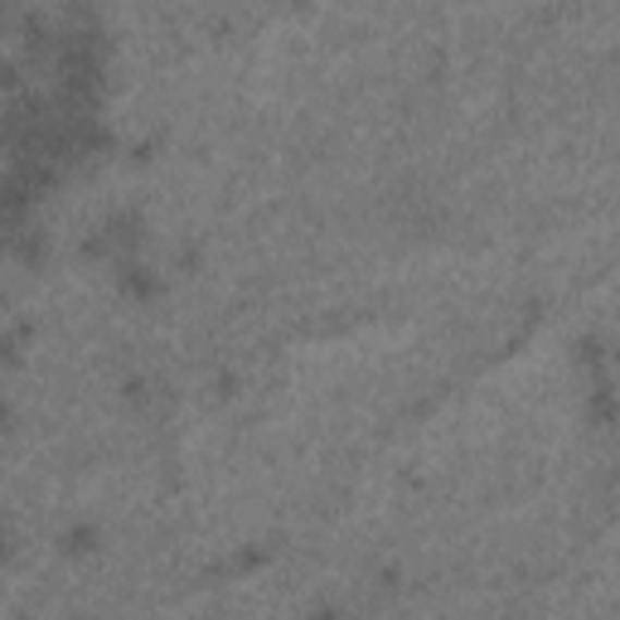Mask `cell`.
<instances>
[{"label": "cell", "mask_w": 620, "mask_h": 620, "mask_svg": "<svg viewBox=\"0 0 620 620\" xmlns=\"http://www.w3.org/2000/svg\"><path fill=\"white\" fill-rule=\"evenodd\" d=\"M97 528L93 524H78V528H63V538H59V548H63V558H88V552H97Z\"/></svg>", "instance_id": "4"}, {"label": "cell", "mask_w": 620, "mask_h": 620, "mask_svg": "<svg viewBox=\"0 0 620 620\" xmlns=\"http://www.w3.org/2000/svg\"><path fill=\"white\" fill-rule=\"evenodd\" d=\"M112 277H117V291H122V296H132V301H156V296H160L156 267L141 263V253H136V257H117V263H112Z\"/></svg>", "instance_id": "2"}, {"label": "cell", "mask_w": 620, "mask_h": 620, "mask_svg": "<svg viewBox=\"0 0 620 620\" xmlns=\"http://www.w3.org/2000/svg\"><path fill=\"white\" fill-rule=\"evenodd\" d=\"M296 5H306V0H296Z\"/></svg>", "instance_id": "8"}, {"label": "cell", "mask_w": 620, "mask_h": 620, "mask_svg": "<svg viewBox=\"0 0 620 620\" xmlns=\"http://www.w3.org/2000/svg\"><path fill=\"white\" fill-rule=\"evenodd\" d=\"M0 431H10V408L0 402Z\"/></svg>", "instance_id": "6"}, {"label": "cell", "mask_w": 620, "mask_h": 620, "mask_svg": "<svg viewBox=\"0 0 620 620\" xmlns=\"http://www.w3.org/2000/svg\"><path fill=\"white\" fill-rule=\"evenodd\" d=\"M5 257H15L20 267H39L49 257V233L45 228H35V223H20L15 233H10V243H5Z\"/></svg>", "instance_id": "3"}, {"label": "cell", "mask_w": 620, "mask_h": 620, "mask_svg": "<svg viewBox=\"0 0 620 620\" xmlns=\"http://www.w3.org/2000/svg\"><path fill=\"white\" fill-rule=\"evenodd\" d=\"M29 340V325H15L10 335H0V368H15L20 364V344Z\"/></svg>", "instance_id": "5"}, {"label": "cell", "mask_w": 620, "mask_h": 620, "mask_svg": "<svg viewBox=\"0 0 620 620\" xmlns=\"http://www.w3.org/2000/svg\"><path fill=\"white\" fill-rule=\"evenodd\" d=\"M5 15H10V5H5V0H0V29H5Z\"/></svg>", "instance_id": "7"}, {"label": "cell", "mask_w": 620, "mask_h": 620, "mask_svg": "<svg viewBox=\"0 0 620 620\" xmlns=\"http://www.w3.org/2000/svg\"><path fill=\"white\" fill-rule=\"evenodd\" d=\"M146 214L141 209H117L107 214L102 223L93 228V238L83 243V257L88 263H117V257H136L146 247Z\"/></svg>", "instance_id": "1"}]
</instances>
